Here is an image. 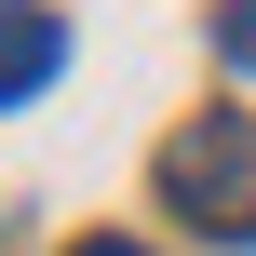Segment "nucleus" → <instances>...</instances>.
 <instances>
[{"label":"nucleus","instance_id":"1","mask_svg":"<svg viewBox=\"0 0 256 256\" xmlns=\"http://www.w3.org/2000/svg\"><path fill=\"white\" fill-rule=\"evenodd\" d=\"M162 202L202 243H256V122L243 108H202V122L162 135Z\"/></svg>","mask_w":256,"mask_h":256},{"label":"nucleus","instance_id":"2","mask_svg":"<svg viewBox=\"0 0 256 256\" xmlns=\"http://www.w3.org/2000/svg\"><path fill=\"white\" fill-rule=\"evenodd\" d=\"M54 68H68V27H54L40 0H0V108H14V94H40Z\"/></svg>","mask_w":256,"mask_h":256},{"label":"nucleus","instance_id":"3","mask_svg":"<svg viewBox=\"0 0 256 256\" xmlns=\"http://www.w3.org/2000/svg\"><path fill=\"white\" fill-rule=\"evenodd\" d=\"M216 54H230V68H256V0H230V14H216Z\"/></svg>","mask_w":256,"mask_h":256},{"label":"nucleus","instance_id":"4","mask_svg":"<svg viewBox=\"0 0 256 256\" xmlns=\"http://www.w3.org/2000/svg\"><path fill=\"white\" fill-rule=\"evenodd\" d=\"M68 256H148V243H122V230H94V243H68Z\"/></svg>","mask_w":256,"mask_h":256}]
</instances>
